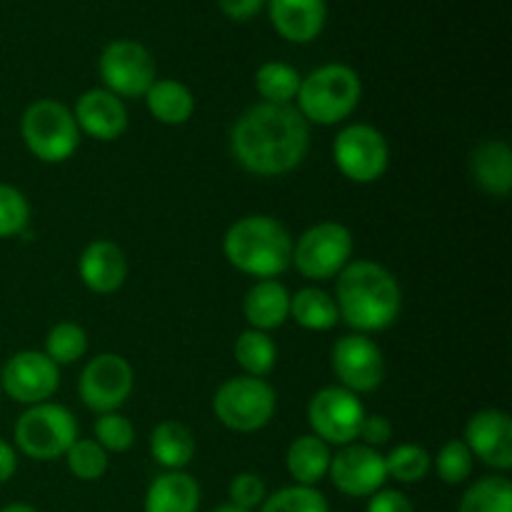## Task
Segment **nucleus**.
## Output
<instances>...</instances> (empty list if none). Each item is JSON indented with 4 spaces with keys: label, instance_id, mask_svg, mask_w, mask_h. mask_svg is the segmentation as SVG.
Returning a JSON list of instances; mask_svg holds the SVG:
<instances>
[{
    "label": "nucleus",
    "instance_id": "ddd939ff",
    "mask_svg": "<svg viewBox=\"0 0 512 512\" xmlns=\"http://www.w3.org/2000/svg\"><path fill=\"white\" fill-rule=\"evenodd\" d=\"M330 368L340 388L355 395L373 393L385 380L383 350L370 335L363 333H350L335 340L330 350Z\"/></svg>",
    "mask_w": 512,
    "mask_h": 512
},
{
    "label": "nucleus",
    "instance_id": "1a4fd4ad",
    "mask_svg": "<svg viewBox=\"0 0 512 512\" xmlns=\"http://www.w3.org/2000/svg\"><path fill=\"white\" fill-rule=\"evenodd\" d=\"M333 160L350 183H378L390 168L388 138L370 123L345 125L333 140Z\"/></svg>",
    "mask_w": 512,
    "mask_h": 512
},
{
    "label": "nucleus",
    "instance_id": "4c0bfd02",
    "mask_svg": "<svg viewBox=\"0 0 512 512\" xmlns=\"http://www.w3.org/2000/svg\"><path fill=\"white\" fill-rule=\"evenodd\" d=\"M390 438H393V423L380 413H365L363 423H360L358 440H363V445H370V448L378 450L380 445L388 443Z\"/></svg>",
    "mask_w": 512,
    "mask_h": 512
},
{
    "label": "nucleus",
    "instance_id": "c9c22d12",
    "mask_svg": "<svg viewBox=\"0 0 512 512\" xmlns=\"http://www.w3.org/2000/svg\"><path fill=\"white\" fill-rule=\"evenodd\" d=\"M30 223V203L23 190L0 183V240L15 238Z\"/></svg>",
    "mask_w": 512,
    "mask_h": 512
},
{
    "label": "nucleus",
    "instance_id": "ea45409f",
    "mask_svg": "<svg viewBox=\"0 0 512 512\" xmlns=\"http://www.w3.org/2000/svg\"><path fill=\"white\" fill-rule=\"evenodd\" d=\"M265 3H268V0H218L225 18L238 20V23L255 18V15L265 8Z\"/></svg>",
    "mask_w": 512,
    "mask_h": 512
},
{
    "label": "nucleus",
    "instance_id": "393cba45",
    "mask_svg": "<svg viewBox=\"0 0 512 512\" xmlns=\"http://www.w3.org/2000/svg\"><path fill=\"white\" fill-rule=\"evenodd\" d=\"M150 455L163 470H185L195 458V435L180 420H163L150 433Z\"/></svg>",
    "mask_w": 512,
    "mask_h": 512
},
{
    "label": "nucleus",
    "instance_id": "aec40b11",
    "mask_svg": "<svg viewBox=\"0 0 512 512\" xmlns=\"http://www.w3.org/2000/svg\"><path fill=\"white\" fill-rule=\"evenodd\" d=\"M243 315L248 328L270 330L283 328L290 320V293L278 278L255 280L243 298Z\"/></svg>",
    "mask_w": 512,
    "mask_h": 512
},
{
    "label": "nucleus",
    "instance_id": "dca6fc26",
    "mask_svg": "<svg viewBox=\"0 0 512 512\" xmlns=\"http://www.w3.org/2000/svg\"><path fill=\"white\" fill-rule=\"evenodd\" d=\"M463 443L480 463L495 473H508L512 468V420L505 410L485 408L470 415L465 423Z\"/></svg>",
    "mask_w": 512,
    "mask_h": 512
},
{
    "label": "nucleus",
    "instance_id": "c85d7f7f",
    "mask_svg": "<svg viewBox=\"0 0 512 512\" xmlns=\"http://www.w3.org/2000/svg\"><path fill=\"white\" fill-rule=\"evenodd\" d=\"M458 512H512V483L503 473L475 480L460 498Z\"/></svg>",
    "mask_w": 512,
    "mask_h": 512
},
{
    "label": "nucleus",
    "instance_id": "c03bdc74",
    "mask_svg": "<svg viewBox=\"0 0 512 512\" xmlns=\"http://www.w3.org/2000/svg\"><path fill=\"white\" fill-rule=\"evenodd\" d=\"M0 395H3V390H0Z\"/></svg>",
    "mask_w": 512,
    "mask_h": 512
},
{
    "label": "nucleus",
    "instance_id": "0eeeda50",
    "mask_svg": "<svg viewBox=\"0 0 512 512\" xmlns=\"http://www.w3.org/2000/svg\"><path fill=\"white\" fill-rule=\"evenodd\" d=\"M278 410V393L265 378L235 375L213 395V413L223 428L248 435L268 428Z\"/></svg>",
    "mask_w": 512,
    "mask_h": 512
},
{
    "label": "nucleus",
    "instance_id": "473e14b6",
    "mask_svg": "<svg viewBox=\"0 0 512 512\" xmlns=\"http://www.w3.org/2000/svg\"><path fill=\"white\" fill-rule=\"evenodd\" d=\"M260 512H330L328 498L310 485H288L275 490L258 508Z\"/></svg>",
    "mask_w": 512,
    "mask_h": 512
},
{
    "label": "nucleus",
    "instance_id": "412c9836",
    "mask_svg": "<svg viewBox=\"0 0 512 512\" xmlns=\"http://www.w3.org/2000/svg\"><path fill=\"white\" fill-rule=\"evenodd\" d=\"M470 175L483 193L508 198L512 190V150L505 140H485L470 153Z\"/></svg>",
    "mask_w": 512,
    "mask_h": 512
},
{
    "label": "nucleus",
    "instance_id": "9b49d317",
    "mask_svg": "<svg viewBox=\"0 0 512 512\" xmlns=\"http://www.w3.org/2000/svg\"><path fill=\"white\" fill-rule=\"evenodd\" d=\"M365 405L360 395L328 385L320 388L308 403V425L315 438L328 443L330 448H345L350 443H358L360 423L365 418Z\"/></svg>",
    "mask_w": 512,
    "mask_h": 512
},
{
    "label": "nucleus",
    "instance_id": "c756f323",
    "mask_svg": "<svg viewBox=\"0 0 512 512\" xmlns=\"http://www.w3.org/2000/svg\"><path fill=\"white\" fill-rule=\"evenodd\" d=\"M433 470V455L418 443H400L385 455V473L400 485L423 483Z\"/></svg>",
    "mask_w": 512,
    "mask_h": 512
},
{
    "label": "nucleus",
    "instance_id": "f03ea898",
    "mask_svg": "<svg viewBox=\"0 0 512 512\" xmlns=\"http://www.w3.org/2000/svg\"><path fill=\"white\" fill-rule=\"evenodd\" d=\"M333 298L340 323L363 335L388 330L403 310L398 278L375 260H350L348 268L335 278Z\"/></svg>",
    "mask_w": 512,
    "mask_h": 512
},
{
    "label": "nucleus",
    "instance_id": "f3484780",
    "mask_svg": "<svg viewBox=\"0 0 512 512\" xmlns=\"http://www.w3.org/2000/svg\"><path fill=\"white\" fill-rule=\"evenodd\" d=\"M73 118L78 123L80 135L100 140V143H113V140L123 138L128 130V108L125 100L113 95L105 88H90L75 100Z\"/></svg>",
    "mask_w": 512,
    "mask_h": 512
},
{
    "label": "nucleus",
    "instance_id": "f257e3e1",
    "mask_svg": "<svg viewBox=\"0 0 512 512\" xmlns=\"http://www.w3.org/2000/svg\"><path fill=\"white\" fill-rule=\"evenodd\" d=\"M230 150L240 168L250 175H288L308 155L310 125L295 105L258 103L235 120L230 130Z\"/></svg>",
    "mask_w": 512,
    "mask_h": 512
},
{
    "label": "nucleus",
    "instance_id": "7c9ffc66",
    "mask_svg": "<svg viewBox=\"0 0 512 512\" xmlns=\"http://www.w3.org/2000/svg\"><path fill=\"white\" fill-rule=\"evenodd\" d=\"M43 353L53 360L55 365H73L88 353V333L83 325L73 323V320H63L55 323L45 335Z\"/></svg>",
    "mask_w": 512,
    "mask_h": 512
},
{
    "label": "nucleus",
    "instance_id": "20e7f679",
    "mask_svg": "<svg viewBox=\"0 0 512 512\" xmlns=\"http://www.w3.org/2000/svg\"><path fill=\"white\" fill-rule=\"evenodd\" d=\"M363 98L360 75L345 63H325L300 80L295 108L308 125H340L355 113Z\"/></svg>",
    "mask_w": 512,
    "mask_h": 512
},
{
    "label": "nucleus",
    "instance_id": "f704fd0d",
    "mask_svg": "<svg viewBox=\"0 0 512 512\" xmlns=\"http://www.w3.org/2000/svg\"><path fill=\"white\" fill-rule=\"evenodd\" d=\"M93 440L108 455L128 453L135 445V428L123 413H103L95 418Z\"/></svg>",
    "mask_w": 512,
    "mask_h": 512
},
{
    "label": "nucleus",
    "instance_id": "37998d69",
    "mask_svg": "<svg viewBox=\"0 0 512 512\" xmlns=\"http://www.w3.org/2000/svg\"><path fill=\"white\" fill-rule=\"evenodd\" d=\"M213 512H248V510H240V508H235V505L225 503V505H218Z\"/></svg>",
    "mask_w": 512,
    "mask_h": 512
},
{
    "label": "nucleus",
    "instance_id": "7ed1b4c3",
    "mask_svg": "<svg viewBox=\"0 0 512 512\" xmlns=\"http://www.w3.org/2000/svg\"><path fill=\"white\" fill-rule=\"evenodd\" d=\"M223 255L238 273L273 280L293 263V235L273 215H243L225 230Z\"/></svg>",
    "mask_w": 512,
    "mask_h": 512
},
{
    "label": "nucleus",
    "instance_id": "a19ab883",
    "mask_svg": "<svg viewBox=\"0 0 512 512\" xmlns=\"http://www.w3.org/2000/svg\"><path fill=\"white\" fill-rule=\"evenodd\" d=\"M18 473V450L13 443L0 438V485L8 483Z\"/></svg>",
    "mask_w": 512,
    "mask_h": 512
},
{
    "label": "nucleus",
    "instance_id": "6e6552de",
    "mask_svg": "<svg viewBox=\"0 0 512 512\" xmlns=\"http://www.w3.org/2000/svg\"><path fill=\"white\" fill-rule=\"evenodd\" d=\"M355 240L348 225L338 220H323L310 225L308 230L293 240V263L295 270L305 280L313 283H328L338 278L348 263L353 260Z\"/></svg>",
    "mask_w": 512,
    "mask_h": 512
},
{
    "label": "nucleus",
    "instance_id": "f8f14e48",
    "mask_svg": "<svg viewBox=\"0 0 512 512\" xmlns=\"http://www.w3.org/2000/svg\"><path fill=\"white\" fill-rule=\"evenodd\" d=\"M133 365L118 353H100L88 360L78 380V395L93 413H118L133 395Z\"/></svg>",
    "mask_w": 512,
    "mask_h": 512
},
{
    "label": "nucleus",
    "instance_id": "72a5a7b5",
    "mask_svg": "<svg viewBox=\"0 0 512 512\" xmlns=\"http://www.w3.org/2000/svg\"><path fill=\"white\" fill-rule=\"evenodd\" d=\"M473 453L468 450V445L463 443V438L448 440L443 448L438 450V455L433 458L435 473L443 480L445 485H463L468 483V478L473 475Z\"/></svg>",
    "mask_w": 512,
    "mask_h": 512
},
{
    "label": "nucleus",
    "instance_id": "5701e85b",
    "mask_svg": "<svg viewBox=\"0 0 512 512\" xmlns=\"http://www.w3.org/2000/svg\"><path fill=\"white\" fill-rule=\"evenodd\" d=\"M145 108L158 123L178 128L185 125L195 113V95L185 83L173 78H160L145 93Z\"/></svg>",
    "mask_w": 512,
    "mask_h": 512
},
{
    "label": "nucleus",
    "instance_id": "b1692460",
    "mask_svg": "<svg viewBox=\"0 0 512 512\" xmlns=\"http://www.w3.org/2000/svg\"><path fill=\"white\" fill-rule=\"evenodd\" d=\"M330 460H333L330 445L323 443L320 438H315L313 433H308L298 435V438L288 445L285 468H288L295 485H310V488H315L320 480L328 478Z\"/></svg>",
    "mask_w": 512,
    "mask_h": 512
},
{
    "label": "nucleus",
    "instance_id": "2eb2a0df",
    "mask_svg": "<svg viewBox=\"0 0 512 512\" xmlns=\"http://www.w3.org/2000/svg\"><path fill=\"white\" fill-rule=\"evenodd\" d=\"M330 483L335 490L348 498H370L383 490L388 473H385V455L363 443H350L333 453L328 470Z\"/></svg>",
    "mask_w": 512,
    "mask_h": 512
},
{
    "label": "nucleus",
    "instance_id": "e433bc0d",
    "mask_svg": "<svg viewBox=\"0 0 512 512\" xmlns=\"http://www.w3.org/2000/svg\"><path fill=\"white\" fill-rule=\"evenodd\" d=\"M228 495L230 505L253 512L265 503V498H268V485H265V480L260 478L258 473H248V470H245V473H238L230 480Z\"/></svg>",
    "mask_w": 512,
    "mask_h": 512
},
{
    "label": "nucleus",
    "instance_id": "a211bd4d",
    "mask_svg": "<svg viewBox=\"0 0 512 512\" xmlns=\"http://www.w3.org/2000/svg\"><path fill=\"white\" fill-rule=\"evenodd\" d=\"M130 273L128 255L113 240H93L78 260V275L95 295H113L125 285Z\"/></svg>",
    "mask_w": 512,
    "mask_h": 512
},
{
    "label": "nucleus",
    "instance_id": "39448f33",
    "mask_svg": "<svg viewBox=\"0 0 512 512\" xmlns=\"http://www.w3.org/2000/svg\"><path fill=\"white\" fill-rule=\"evenodd\" d=\"M20 138L40 163L58 165L75 155L80 130L68 105L53 98H40L25 108L20 118Z\"/></svg>",
    "mask_w": 512,
    "mask_h": 512
},
{
    "label": "nucleus",
    "instance_id": "2f4dec72",
    "mask_svg": "<svg viewBox=\"0 0 512 512\" xmlns=\"http://www.w3.org/2000/svg\"><path fill=\"white\" fill-rule=\"evenodd\" d=\"M65 463H68L73 478L83 480V483H95L108 473L110 455L93 438H78L65 453Z\"/></svg>",
    "mask_w": 512,
    "mask_h": 512
},
{
    "label": "nucleus",
    "instance_id": "9d476101",
    "mask_svg": "<svg viewBox=\"0 0 512 512\" xmlns=\"http://www.w3.org/2000/svg\"><path fill=\"white\" fill-rule=\"evenodd\" d=\"M98 73L103 80V88L125 98H145L150 85L158 80L153 53L143 43L130 38L110 40L103 48L98 60Z\"/></svg>",
    "mask_w": 512,
    "mask_h": 512
},
{
    "label": "nucleus",
    "instance_id": "423d86ee",
    "mask_svg": "<svg viewBox=\"0 0 512 512\" xmlns=\"http://www.w3.org/2000/svg\"><path fill=\"white\" fill-rule=\"evenodd\" d=\"M78 438L75 415L65 405L50 400L25 408L13 428L15 450L38 463L65 458L70 445Z\"/></svg>",
    "mask_w": 512,
    "mask_h": 512
},
{
    "label": "nucleus",
    "instance_id": "bb28decb",
    "mask_svg": "<svg viewBox=\"0 0 512 512\" xmlns=\"http://www.w3.org/2000/svg\"><path fill=\"white\" fill-rule=\"evenodd\" d=\"M235 363L240 365L243 375L250 378H268L278 365V345L263 330H243L233 345Z\"/></svg>",
    "mask_w": 512,
    "mask_h": 512
},
{
    "label": "nucleus",
    "instance_id": "4468645a",
    "mask_svg": "<svg viewBox=\"0 0 512 512\" xmlns=\"http://www.w3.org/2000/svg\"><path fill=\"white\" fill-rule=\"evenodd\" d=\"M60 388V368L43 350H18L0 370V390L20 405L48 403Z\"/></svg>",
    "mask_w": 512,
    "mask_h": 512
},
{
    "label": "nucleus",
    "instance_id": "6ab92c4d",
    "mask_svg": "<svg viewBox=\"0 0 512 512\" xmlns=\"http://www.w3.org/2000/svg\"><path fill=\"white\" fill-rule=\"evenodd\" d=\"M265 5L275 33L293 45L313 43L328 23L325 0H268Z\"/></svg>",
    "mask_w": 512,
    "mask_h": 512
},
{
    "label": "nucleus",
    "instance_id": "a878e982",
    "mask_svg": "<svg viewBox=\"0 0 512 512\" xmlns=\"http://www.w3.org/2000/svg\"><path fill=\"white\" fill-rule=\"evenodd\" d=\"M290 318L310 333H328L340 323L335 298L328 290L315 288V285L300 288L298 293L290 295Z\"/></svg>",
    "mask_w": 512,
    "mask_h": 512
},
{
    "label": "nucleus",
    "instance_id": "4be33fe9",
    "mask_svg": "<svg viewBox=\"0 0 512 512\" xmlns=\"http://www.w3.org/2000/svg\"><path fill=\"white\" fill-rule=\"evenodd\" d=\"M200 485L185 470H165L145 490L143 512H198Z\"/></svg>",
    "mask_w": 512,
    "mask_h": 512
},
{
    "label": "nucleus",
    "instance_id": "58836bf2",
    "mask_svg": "<svg viewBox=\"0 0 512 512\" xmlns=\"http://www.w3.org/2000/svg\"><path fill=\"white\" fill-rule=\"evenodd\" d=\"M365 512H415L413 500L403 493V490H378L370 495Z\"/></svg>",
    "mask_w": 512,
    "mask_h": 512
},
{
    "label": "nucleus",
    "instance_id": "79ce46f5",
    "mask_svg": "<svg viewBox=\"0 0 512 512\" xmlns=\"http://www.w3.org/2000/svg\"><path fill=\"white\" fill-rule=\"evenodd\" d=\"M0 512H38V510L28 503H10V505H3Z\"/></svg>",
    "mask_w": 512,
    "mask_h": 512
},
{
    "label": "nucleus",
    "instance_id": "cd10ccee",
    "mask_svg": "<svg viewBox=\"0 0 512 512\" xmlns=\"http://www.w3.org/2000/svg\"><path fill=\"white\" fill-rule=\"evenodd\" d=\"M300 80H303V75L298 73V68L283 63V60H268L255 73V90L263 98V103L293 105L298 98Z\"/></svg>",
    "mask_w": 512,
    "mask_h": 512
}]
</instances>
